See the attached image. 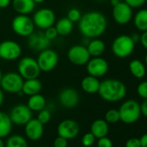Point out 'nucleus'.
<instances>
[{
  "label": "nucleus",
  "instance_id": "obj_1",
  "mask_svg": "<svg viewBox=\"0 0 147 147\" xmlns=\"http://www.w3.org/2000/svg\"><path fill=\"white\" fill-rule=\"evenodd\" d=\"M107 27L105 15L97 11H92L82 16L78 22V28L82 36L93 39L101 36Z\"/></svg>",
  "mask_w": 147,
  "mask_h": 147
},
{
  "label": "nucleus",
  "instance_id": "obj_2",
  "mask_svg": "<svg viewBox=\"0 0 147 147\" xmlns=\"http://www.w3.org/2000/svg\"><path fill=\"white\" fill-rule=\"evenodd\" d=\"M126 87L124 82L116 79H107L100 82L98 91L100 98L108 102H117L126 95Z\"/></svg>",
  "mask_w": 147,
  "mask_h": 147
},
{
  "label": "nucleus",
  "instance_id": "obj_3",
  "mask_svg": "<svg viewBox=\"0 0 147 147\" xmlns=\"http://www.w3.org/2000/svg\"><path fill=\"white\" fill-rule=\"evenodd\" d=\"M135 44L131 36L119 35L112 42V52L118 58H127L133 53Z\"/></svg>",
  "mask_w": 147,
  "mask_h": 147
},
{
  "label": "nucleus",
  "instance_id": "obj_4",
  "mask_svg": "<svg viewBox=\"0 0 147 147\" xmlns=\"http://www.w3.org/2000/svg\"><path fill=\"white\" fill-rule=\"evenodd\" d=\"M120 121L125 124H133L141 115L140 104L134 100H128L122 103L119 108Z\"/></svg>",
  "mask_w": 147,
  "mask_h": 147
},
{
  "label": "nucleus",
  "instance_id": "obj_5",
  "mask_svg": "<svg viewBox=\"0 0 147 147\" xmlns=\"http://www.w3.org/2000/svg\"><path fill=\"white\" fill-rule=\"evenodd\" d=\"M18 70L24 80L37 78L41 73L36 60L30 56H25L19 61Z\"/></svg>",
  "mask_w": 147,
  "mask_h": 147
},
{
  "label": "nucleus",
  "instance_id": "obj_6",
  "mask_svg": "<svg viewBox=\"0 0 147 147\" xmlns=\"http://www.w3.org/2000/svg\"><path fill=\"white\" fill-rule=\"evenodd\" d=\"M35 24L30 17L27 15H18L11 22L12 30L19 36L28 37L35 31Z\"/></svg>",
  "mask_w": 147,
  "mask_h": 147
},
{
  "label": "nucleus",
  "instance_id": "obj_7",
  "mask_svg": "<svg viewBox=\"0 0 147 147\" xmlns=\"http://www.w3.org/2000/svg\"><path fill=\"white\" fill-rule=\"evenodd\" d=\"M24 78L18 73L10 72L5 75H3L0 87L3 91H5L10 94H18L22 91Z\"/></svg>",
  "mask_w": 147,
  "mask_h": 147
},
{
  "label": "nucleus",
  "instance_id": "obj_8",
  "mask_svg": "<svg viewBox=\"0 0 147 147\" xmlns=\"http://www.w3.org/2000/svg\"><path fill=\"white\" fill-rule=\"evenodd\" d=\"M36 61L41 72L48 73L55 69V67L57 66L59 56L54 49H50L49 48H48L39 53Z\"/></svg>",
  "mask_w": 147,
  "mask_h": 147
},
{
  "label": "nucleus",
  "instance_id": "obj_9",
  "mask_svg": "<svg viewBox=\"0 0 147 147\" xmlns=\"http://www.w3.org/2000/svg\"><path fill=\"white\" fill-rule=\"evenodd\" d=\"M22 55V48L18 42L12 40H5L0 42V59L5 61H15Z\"/></svg>",
  "mask_w": 147,
  "mask_h": 147
},
{
  "label": "nucleus",
  "instance_id": "obj_10",
  "mask_svg": "<svg viewBox=\"0 0 147 147\" xmlns=\"http://www.w3.org/2000/svg\"><path fill=\"white\" fill-rule=\"evenodd\" d=\"M86 66L88 75L96 78H100L106 76L109 69V64L107 61L101 56L90 58Z\"/></svg>",
  "mask_w": 147,
  "mask_h": 147
},
{
  "label": "nucleus",
  "instance_id": "obj_11",
  "mask_svg": "<svg viewBox=\"0 0 147 147\" xmlns=\"http://www.w3.org/2000/svg\"><path fill=\"white\" fill-rule=\"evenodd\" d=\"M67 56L71 63L76 66L86 65L91 58L87 47L84 45L72 46L71 48H69Z\"/></svg>",
  "mask_w": 147,
  "mask_h": 147
},
{
  "label": "nucleus",
  "instance_id": "obj_12",
  "mask_svg": "<svg viewBox=\"0 0 147 147\" xmlns=\"http://www.w3.org/2000/svg\"><path fill=\"white\" fill-rule=\"evenodd\" d=\"M32 20L36 27L46 30L55 24V15L52 10L42 8L35 12Z\"/></svg>",
  "mask_w": 147,
  "mask_h": 147
},
{
  "label": "nucleus",
  "instance_id": "obj_13",
  "mask_svg": "<svg viewBox=\"0 0 147 147\" xmlns=\"http://www.w3.org/2000/svg\"><path fill=\"white\" fill-rule=\"evenodd\" d=\"M112 15L115 23L119 25H125L133 17L132 8L125 2H119L116 5L113 6Z\"/></svg>",
  "mask_w": 147,
  "mask_h": 147
},
{
  "label": "nucleus",
  "instance_id": "obj_14",
  "mask_svg": "<svg viewBox=\"0 0 147 147\" xmlns=\"http://www.w3.org/2000/svg\"><path fill=\"white\" fill-rule=\"evenodd\" d=\"M12 124L18 125H24L32 119V111L27 105L18 104L12 107L9 114Z\"/></svg>",
  "mask_w": 147,
  "mask_h": 147
},
{
  "label": "nucleus",
  "instance_id": "obj_15",
  "mask_svg": "<svg viewBox=\"0 0 147 147\" xmlns=\"http://www.w3.org/2000/svg\"><path fill=\"white\" fill-rule=\"evenodd\" d=\"M80 131V126L78 123L70 119H64L60 122L57 127L58 136H61L66 139H73L75 138Z\"/></svg>",
  "mask_w": 147,
  "mask_h": 147
},
{
  "label": "nucleus",
  "instance_id": "obj_16",
  "mask_svg": "<svg viewBox=\"0 0 147 147\" xmlns=\"http://www.w3.org/2000/svg\"><path fill=\"white\" fill-rule=\"evenodd\" d=\"M28 45L31 49L41 52L42 50L46 49L49 47L50 40L47 38L44 32L34 31L30 36H28Z\"/></svg>",
  "mask_w": 147,
  "mask_h": 147
},
{
  "label": "nucleus",
  "instance_id": "obj_17",
  "mask_svg": "<svg viewBox=\"0 0 147 147\" xmlns=\"http://www.w3.org/2000/svg\"><path fill=\"white\" fill-rule=\"evenodd\" d=\"M79 99L78 92L71 88H64L59 94V102L66 108H73L77 106Z\"/></svg>",
  "mask_w": 147,
  "mask_h": 147
},
{
  "label": "nucleus",
  "instance_id": "obj_18",
  "mask_svg": "<svg viewBox=\"0 0 147 147\" xmlns=\"http://www.w3.org/2000/svg\"><path fill=\"white\" fill-rule=\"evenodd\" d=\"M24 125L25 135L29 139L36 141L42 138L43 134V125L37 119H31Z\"/></svg>",
  "mask_w": 147,
  "mask_h": 147
},
{
  "label": "nucleus",
  "instance_id": "obj_19",
  "mask_svg": "<svg viewBox=\"0 0 147 147\" xmlns=\"http://www.w3.org/2000/svg\"><path fill=\"white\" fill-rule=\"evenodd\" d=\"M11 4L13 10L19 15H29L36 7L33 0H11Z\"/></svg>",
  "mask_w": 147,
  "mask_h": 147
},
{
  "label": "nucleus",
  "instance_id": "obj_20",
  "mask_svg": "<svg viewBox=\"0 0 147 147\" xmlns=\"http://www.w3.org/2000/svg\"><path fill=\"white\" fill-rule=\"evenodd\" d=\"M100 85V82L99 78H96V77L89 76V75L88 76L84 77L81 82L82 89L85 93L89 94H94L98 93Z\"/></svg>",
  "mask_w": 147,
  "mask_h": 147
},
{
  "label": "nucleus",
  "instance_id": "obj_21",
  "mask_svg": "<svg viewBox=\"0 0 147 147\" xmlns=\"http://www.w3.org/2000/svg\"><path fill=\"white\" fill-rule=\"evenodd\" d=\"M42 88V84L37 78L28 79L24 82L22 92L25 95L31 96V95L39 94Z\"/></svg>",
  "mask_w": 147,
  "mask_h": 147
},
{
  "label": "nucleus",
  "instance_id": "obj_22",
  "mask_svg": "<svg viewBox=\"0 0 147 147\" xmlns=\"http://www.w3.org/2000/svg\"><path fill=\"white\" fill-rule=\"evenodd\" d=\"M108 131H109L108 123L105 119H101L94 120L90 127V132H92L96 138L106 137Z\"/></svg>",
  "mask_w": 147,
  "mask_h": 147
},
{
  "label": "nucleus",
  "instance_id": "obj_23",
  "mask_svg": "<svg viewBox=\"0 0 147 147\" xmlns=\"http://www.w3.org/2000/svg\"><path fill=\"white\" fill-rule=\"evenodd\" d=\"M91 57L101 56L106 50L105 42L100 38H93L86 46Z\"/></svg>",
  "mask_w": 147,
  "mask_h": 147
},
{
  "label": "nucleus",
  "instance_id": "obj_24",
  "mask_svg": "<svg viewBox=\"0 0 147 147\" xmlns=\"http://www.w3.org/2000/svg\"><path fill=\"white\" fill-rule=\"evenodd\" d=\"M129 71L131 75L137 78V79H142L144 77L146 74V68L145 65L138 59L131 60L129 63Z\"/></svg>",
  "mask_w": 147,
  "mask_h": 147
},
{
  "label": "nucleus",
  "instance_id": "obj_25",
  "mask_svg": "<svg viewBox=\"0 0 147 147\" xmlns=\"http://www.w3.org/2000/svg\"><path fill=\"white\" fill-rule=\"evenodd\" d=\"M55 29L59 36H68L74 29V23L67 18H62L55 23Z\"/></svg>",
  "mask_w": 147,
  "mask_h": 147
},
{
  "label": "nucleus",
  "instance_id": "obj_26",
  "mask_svg": "<svg viewBox=\"0 0 147 147\" xmlns=\"http://www.w3.org/2000/svg\"><path fill=\"white\" fill-rule=\"evenodd\" d=\"M27 106L31 111L39 112L42 109L45 108L46 100H45L44 96H42L39 93V94L30 96V98L28 100V102H27Z\"/></svg>",
  "mask_w": 147,
  "mask_h": 147
},
{
  "label": "nucleus",
  "instance_id": "obj_27",
  "mask_svg": "<svg viewBox=\"0 0 147 147\" xmlns=\"http://www.w3.org/2000/svg\"><path fill=\"white\" fill-rule=\"evenodd\" d=\"M12 128V122L10 116L5 113L0 112V138H5L8 136Z\"/></svg>",
  "mask_w": 147,
  "mask_h": 147
},
{
  "label": "nucleus",
  "instance_id": "obj_28",
  "mask_svg": "<svg viewBox=\"0 0 147 147\" xmlns=\"http://www.w3.org/2000/svg\"><path fill=\"white\" fill-rule=\"evenodd\" d=\"M133 24L138 30L142 32L147 30V9H141L136 13Z\"/></svg>",
  "mask_w": 147,
  "mask_h": 147
},
{
  "label": "nucleus",
  "instance_id": "obj_29",
  "mask_svg": "<svg viewBox=\"0 0 147 147\" xmlns=\"http://www.w3.org/2000/svg\"><path fill=\"white\" fill-rule=\"evenodd\" d=\"M5 147H28V143L24 137L13 135L7 139Z\"/></svg>",
  "mask_w": 147,
  "mask_h": 147
},
{
  "label": "nucleus",
  "instance_id": "obj_30",
  "mask_svg": "<svg viewBox=\"0 0 147 147\" xmlns=\"http://www.w3.org/2000/svg\"><path fill=\"white\" fill-rule=\"evenodd\" d=\"M105 120L108 124H115L120 120L119 113L117 109H110L105 114Z\"/></svg>",
  "mask_w": 147,
  "mask_h": 147
},
{
  "label": "nucleus",
  "instance_id": "obj_31",
  "mask_svg": "<svg viewBox=\"0 0 147 147\" xmlns=\"http://www.w3.org/2000/svg\"><path fill=\"white\" fill-rule=\"evenodd\" d=\"M50 119H51V113H50L49 110L43 108L41 111H39V113H38V116H37V119L42 125H45V124L49 123Z\"/></svg>",
  "mask_w": 147,
  "mask_h": 147
},
{
  "label": "nucleus",
  "instance_id": "obj_32",
  "mask_svg": "<svg viewBox=\"0 0 147 147\" xmlns=\"http://www.w3.org/2000/svg\"><path fill=\"white\" fill-rule=\"evenodd\" d=\"M82 13L81 11L76 9V8H72L70 9L68 11H67V18L72 21L73 23H76V22H79V20L81 19L82 18Z\"/></svg>",
  "mask_w": 147,
  "mask_h": 147
},
{
  "label": "nucleus",
  "instance_id": "obj_33",
  "mask_svg": "<svg viewBox=\"0 0 147 147\" xmlns=\"http://www.w3.org/2000/svg\"><path fill=\"white\" fill-rule=\"evenodd\" d=\"M95 139H96V138L94 136V134L92 132H88L82 137V144L84 147H90L94 144Z\"/></svg>",
  "mask_w": 147,
  "mask_h": 147
},
{
  "label": "nucleus",
  "instance_id": "obj_34",
  "mask_svg": "<svg viewBox=\"0 0 147 147\" xmlns=\"http://www.w3.org/2000/svg\"><path fill=\"white\" fill-rule=\"evenodd\" d=\"M137 93L143 100L147 99V81H143L137 87Z\"/></svg>",
  "mask_w": 147,
  "mask_h": 147
},
{
  "label": "nucleus",
  "instance_id": "obj_35",
  "mask_svg": "<svg viewBox=\"0 0 147 147\" xmlns=\"http://www.w3.org/2000/svg\"><path fill=\"white\" fill-rule=\"evenodd\" d=\"M45 30V31H44L45 36H46L47 38L49 39L50 41L55 39V38L59 36L58 33H57V30H56V29H55V27L54 25L51 26V27H49V28H48V29H46V30Z\"/></svg>",
  "mask_w": 147,
  "mask_h": 147
},
{
  "label": "nucleus",
  "instance_id": "obj_36",
  "mask_svg": "<svg viewBox=\"0 0 147 147\" xmlns=\"http://www.w3.org/2000/svg\"><path fill=\"white\" fill-rule=\"evenodd\" d=\"M147 0H125V3H126L130 7L133 8H139L142 7L145 3H146Z\"/></svg>",
  "mask_w": 147,
  "mask_h": 147
},
{
  "label": "nucleus",
  "instance_id": "obj_37",
  "mask_svg": "<svg viewBox=\"0 0 147 147\" xmlns=\"http://www.w3.org/2000/svg\"><path fill=\"white\" fill-rule=\"evenodd\" d=\"M98 143H97V147H113V142L112 140L106 137H102L100 138H98Z\"/></svg>",
  "mask_w": 147,
  "mask_h": 147
},
{
  "label": "nucleus",
  "instance_id": "obj_38",
  "mask_svg": "<svg viewBox=\"0 0 147 147\" xmlns=\"http://www.w3.org/2000/svg\"><path fill=\"white\" fill-rule=\"evenodd\" d=\"M54 147H67V139L58 136L54 140Z\"/></svg>",
  "mask_w": 147,
  "mask_h": 147
},
{
  "label": "nucleus",
  "instance_id": "obj_39",
  "mask_svg": "<svg viewBox=\"0 0 147 147\" xmlns=\"http://www.w3.org/2000/svg\"><path fill=\"white\" fill-rule=\"evenodd\" d=\"M125 147H141L140 139L137 138H131L125 142Z\"/></svg>",
  "mask_w": 147,
  "mask_h": 147
},
{
  "label": "nucleus",
  "instance_id": "obj_40",
  "mask_svg": "<svg viewBox=\"0 0 147 147\" xmlns=\"http://www.w3.org/2000/svg\"><path fill=\"white\" fill-rule=\"evenodd\" d=\"M139 42H140L141 45L147 50V30L142 32V34L140 35Z\"/></svg>",
  "mask_w": 147,
  "mask_h": 147
},
{
  "label": "nucleus",
  "instance_id": "obj_41",
  "mask_svg": "<svg viewBox=\"0 0 147 147\" xmlns=\"http://www.w3.org/2000/svg\"><path fill=\"white\" fill-rule=\"evenodd\" d=\"M140 110H141V114H143L144 117L147 118V99L144 100V101L140 104Z\"/></svg>",
  "mask_w": 147,
  "mask_h": 147
},
{
  "label": "nucleus",
  "instance_id": "obj_42",
  "mask_svg": "<svg viewBox=\"0 0 147 147\" xmlns=\"http://www.w3.org/2000/svg\"><path fill=\"white\" fill-rule=\"evenodd\" d=\"M11 4V0H0V9H5Z\"/></svg>",
  "mask_w": 147,
  "mask_h": 147
},
{
  "label": "nucleus",
  "instance_id": "obj_43",
  "mask_svg": "<svg viewBox=\"0 0 147 147\" xmlns=\"http://www.w3.org/2000/svg\"><path fill=\"white\" fill-rule=\"evenodd\" d=\"M139 139H140L141 147H147V133L143 134Z\"/></svg>",
  "mask_w": 147,
  "mask_h": 147
},
{
  "label": "nucleus",
  "instance_id": "obj_44",
  "mask_svg": "<svg viewBox=\"0 0 147 147\" xmlns=\"http://www.w3.org/2000/svg\"><path fill=\"white\" fill-rule=\"evenodd\" d=\"M132 40L134 41L135 43H137L138 42H139V39H140V35L138 34H132V36H131Z\"/></svg>",
  "mask_w": 147,
  "mask_h": 147
},
{
  "label": "nucleus",
  "instance_id": "obj_45",
  "mask_svg": "<svg viewBox=\"0 0 147 147\" xmlns=\"http://www.w3.org/2000/svg\"><path fill=\"white\" fill-rule=\"evenodd\" d=\"M4 99H5V96H4V93H3V90L0 88V107L2 106L3 102H4Z\"/></svg>",
  "mask_w": 147,
  "mask_h": 147
},
{
  "label": "nucleus",
  "instance_id": "obj_46",
  "mask_svg": "<svg viewBox=\"0 0 147 147\" xmlns=\"http://www.w3.org/2000/svg\"><path fill=\"white\" fill-rule=\"evenodd\" d=\"M120 1L119 0H111V5H113V6H114V5H116L117 4H119Z\"/></svg>",
  "mask_w": 147,
  "mask_h": 147
},
{
  "label": "nucleus",
  "instance_id": "obj_47",
  "mask_svg": "<svg viewBox=\"0 0 147 147\" xmlns=\"http://www.w3.org/2000/svg\"><path fill=\"white\" fill-rule=\"evenodd\" d=\"M45 1V0H33V2L36 5V4H42Z\"/></svg>",
  "mask_w": 147,
  "mask_h": 147
},
{
  "label": "nucleus",
  "instance_id": "obj_48",
  "mask_svg": "<svg viewBox=\"0 0 147 147\" xmlns=\"http://www.w3.org/2000/svg\"><path fill=\"white\" fill-rule=\"evenodd\" d=\"M0 147H5V143L2 140V138H0Z\"/></svg>",
  "mask_w": 147,
  "mask_h": 147
},
{
  "label": "nucleus",
  "instance_id": "obj_49",
  "mask_svg": "<svg viewBox=\"0 0 147 147\" xmlns=\"http://www.w3.org/2000/svg\"><path fill=\"white\" fill-rule=\"evenodd\" d=\"M2 77H3V74L1 72V70H0V82H1V80H2Z\"/></svg>",
  "mask_w": 147,
  "mask_h": 147
},
{
  "label": "nucleus",
  "instance_id": "obj_50",
  "mask_svg": "<svg viewBox=\"0 0 147 147\" xmlns=\"http://www.w3.org/2000/svg\"><path fill=\"white\" fill-rule=\"evenodd\" d=\"M144 62H145V64H146V66H147V54H146L145 56H144Z\"/></svg>",
  "mask_w": 147,
  "mask_h": 147
},
{
  "label": "nucleus",
  "instance_id": "obj_51",
  "mask_svg": "<svg viewBox=\"0 0 147 147\" xmlns=\"http://www.w3.org/2000/svg\"><path fill=\"white\" fill-rule=\"evenodd\" d=\"M97 1H99V2H101V1H103V0H97Z\"/></svg>",
  "mask_w": 147,
  "mask_h": 147
},
{
  "label": "nucleus",
  "instance_id": "obj_52",
  "mask_svg": "<svg viewBox=\"0 0 147 147\" xmlns=\"http://www.w3.org/2000/svg\"><path fill=\"white\" fill-rule=\"evenodd\" d=\"M41 147H46V146H41Z\"/></svg>",
  "mask_w": 147,
  "mask_h": 147
}]
</instances>
